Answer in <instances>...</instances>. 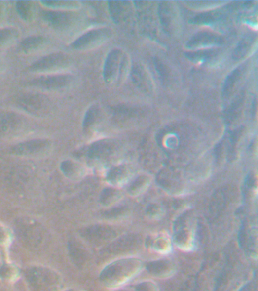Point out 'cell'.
<instances>
[{
	"label": "cell",
	"instance_id": "cell-1",
	"mask_svg": "<svg viewBox=\"0 0 258 291\" xmlns=\"http://www.w3.org/2000/svg\"><path fill=\"white\" fill-rule=\"evenodd\" d=\"M71 65V58L67 54L53 53L44 56L33 64L31 70L41 73H57L65 70Z\"/></svg>",
	"mask_w": 258,
	"mask_h": 291
},
{
	"label": "cell",
	"instance_id": "cell-2",
	"mask_svg": "<svg viewBox=\"0 0 258 291\" xmlns=\"http://www.w3.org/2000/svg\"><path fill=\"white\" fill-rule=\"evenodd\" d=\"M42 17L49 26L60 31H70L77 21L76 15L69 11H48Z\"/></svg>",
	"mask_w": 258,
	"mask_h": 291
},
{
	"label": "cell",
	"instance_id": "cell-3",
	"mask_svg": "<svg viewBox=\"0 0 258 291\" xmlns=\"http://www.w3.org/2000/svg\"><path fill=\"white\" fill-rule=\"evenodd\" d=\"M72 78L69 75H50L35 78L31 82V86L44 90H58L71 84Z\"/></svg>",
	"mask_w": 258,
	"mask_h": 291
},
{
	"label": "cell",
	"instance_id": "cell-4",
	"mask_svg": "<svg viewBox=\"0 0 258 291\" xmlns=\"http://www.w3.org/2000/svg\"><path fill=\"white\" fill-rule=\"evenodd\" d=\"M18 105L31 114L43 115L49 109V100L46 96L39 94L25 95L20 98Z\"/></svg>",
	"mask_w": 258,
	"mask_h": 291
},
{
	"label": "cell",
	"instance_id": "cell-5",
	"mask_svg": "<svg viewBox=\"0 0 258 291\" xmlns=\"http://www.w3.org/2000/svg\"><path fill=\"white\" fill-rule=\"evenodd\" d=\"M27 127L25 118L15 113L5 112L0 114V132L13 133Z\"/></svg>",
	"mask_w": 258,
	"mask_h": 291
},
{
	"label": "cell",
	"instance_id": "cell-6",
	"mask_svg": "<svg viewBox=\"0 0 258 291\" xmlns=\"http://www.w3.org/2000/svg\"><path fill=\"white\" fill-rule=\"evenodd\" d=\"M46 43V39L42 36H31L21 41L20 46L25 53L30 54L37 52Z\"/></svg>",
	"mask_w": 258,
	"mask_h": 291
},
{
	"label": "cell",
	"instance_id": "cell-7",
	"mask_svg": "<svg viewBox=\"0 0 258 291\" xmlns=\"http://www.w3.org/2000/svg\"><path fill=\"white\" fill-rule=\"evenodd\" d=\"M16 9L18 15L25 21H31L35 18L36 7L33 2H18L16 4Z\"/></svg>",
	"mask_w": 258,
	"mask_h": 291
},
{
	"label": "cell",
	"instance_id": "cell-8",
	"mask_svg": "<svg viewBox=\"0 0 258 291\" xmlns=\"http://www.w3.org/2000/svg\"><path fill=\"white\" fill-rule=\"evenodd\" d=\"M18 32L13 28L0 29V48L6 47L18 38Z\"/></svg>",
	"mask_w": 258,
	"mask_h": 291
},
{
	"label": "cell",
	"instance_id": "cell-9",
	"mask_svg": "<svg viewBox=\"0 0 258 291\" xmlns=\"http://www.w3.org/2000/svg\"><path fill=\"white\" fill-rule=\"evenodd\" d=\"M41 3L52 9H58L59 11L74 9L78 8L77 2H71V1H43Z\"/></svg>",
	"mask_w": 258,
	"mask_h": 291
},
{
	"label": "cell",
	"instance_id": "cell-10",
	"mask_svg": "<svg viewBox=\"0 0 258 291\" xmlns=\"http://www.w3.org/2000/svg\"><path fill=\"white\" fill-rule=\"evenodd\" d=\"M5 15V6L4 5L3 2H0V22L4 19V17Z\"/></svg>",
	"mask_w": 258,
	"mask_h": 291
},
{
	"label": "cell",
	"instance_id": "cell-11",
	"mask_svg": "<svg viewBox=\"0 0 258 291\" xmlns=\"http://www.w3.org/2000/svg\"><path fill=\"white\" fill-rule=\"evenodd\" d=\"M4 69V64L2 61L0 59V72H2Z\"/></svg>",
	"mask_w": 258,
	"mask_h": 291
}]
</instances>
